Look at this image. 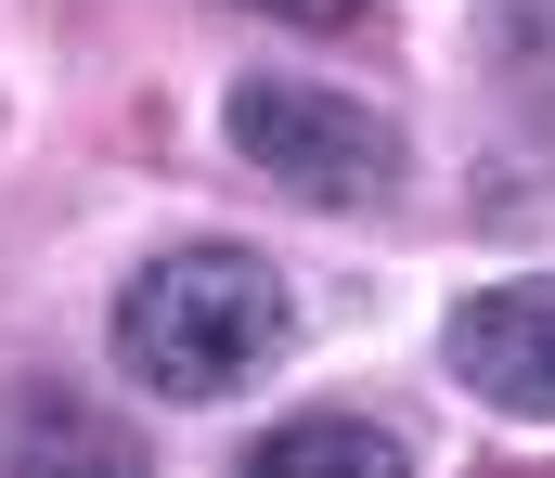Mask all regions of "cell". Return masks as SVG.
Returning <instances> with one entry per match:
<instances>
[{
	"label": "cell",
	"instance_id": "cell-2",
	"mask_svg": "<svg viewBox=\"0 0 555 478\" xmlns=\"http://www.w3.org/2000/svg\"><path fill=\"white\" fill-rule=\"evenodd\" d=\"M220 143L259 181H284L297 207H388L401 194V130L349 91H310V78H246L220 104Z\"/></svg>",
	"mask_w": 555,
	"mask_h": 478
},
{
	"label": "cell",
	"instance_id": "cell-1",
	"mask_svg": "<svg viewBox=\"0 0 555 478\" xmlns=\"http://www.w3.org/2000/svg\"><path fill=\"white\" fill-rule=\"evenodd\" d=\"M284 336H297V298L259 246H181V259H142L104 311V349L117 375L155 388V401H233L246 375H272Z\"/></svg>",
	"mask_w": 555,
	"mask_h": 478
},
{
	"label": "cell",
	"instance_id": "cell-3",
	"mask_svg": "<svg viewBox=\"0 0 555 478\" xmlns=\"http://www.w3.org/2000/svg\"><path fill=\"white\" fill-rule=\"evenodd\" d=\"M439 362H452L491 414L555 427V285H491V298H465V311L439 323Z\"/></svg>",
	"mask_w": 555,
	"mask_h": 478
},
{
	"label": "cell",
	"instance_id": "cell-7",
	"mask_svg": "<svg viewBox=\"0 0 555 478\" xmlns=\"http://www.w3.org/2000/svg\"><path fill=\"white\" fill-rule=\"evenodd\" d=\"M259 13H284V26H349V0H259Z\"/></svg>",
	"mask_w": 555,
	"mask_h": 478
},
{
	"label": "cell",
	"instance_id": "cell-4",
	"mask_svg": "<svg viewBox=\"0 0 555 478\" xmlns=\"http://www.w3.org/2000/svg\"><path fill=\"white\" fill-rule=\"evenodd\" d=\"M259 478H297V466H349V478H401V440L388 427H362V414H297V427H272L259 453H246Z\"/></svg>",
	"mask_w": 555,
	"mask_h": 478
},
{
	"label": "cell",
	"instance_id": "cell-5",
	"mask_svg": "<svg viewBox=\"0 0 555 478\" xmlns=\"http://www.w3.org/2000/svg\"><path fill=\"white\" fill-rule=\"evenodd\" d=\"M0 466H130V440L78 401H0Z\"/></svg>",
	"mask_w": 555,
	"mask_h": 478
},
{
	"label": "cell",
	"instance_id": "cell-6",
	"mask_svg": "<svg viewBox=\"0 0 555 478\" xmlns=\"http://www.w3.org/2000/svg\"><path fill=\"white\" fill-rule=\"evenodd\" d=\"M478 39L517 104H555V0H478Z\"/></svg>",
	"mask_w": 555,
	"mask_h": 478
}]
</instances>
